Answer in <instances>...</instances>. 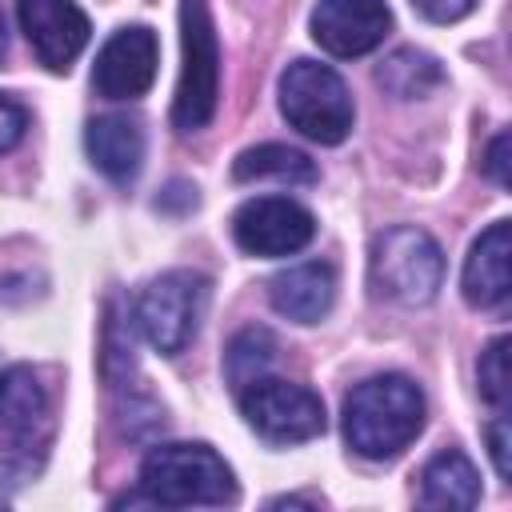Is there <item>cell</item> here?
<instances>
[{
	"instance_id": "cell-17",
	"label": "cell",
	"mask_w": 512,
	"mask_h": 512,
	"mask_svg": "<svg viewBox=\"0 0 512 512\" xmlns=\"http://www.w3.org/2000/svg\"><path fill=\"white\" fill-rule=\"evenodd\" d=\"M376 84L396 96V100H420L432 88L444 84V68L436 56L420 52V48H396L380 68H376Z\"/></svg>"
},
{
	"instance_id": "cell-13",
	"label": "cell",
	"mask_w": 512,
	"mask_h": 512,
	"mask_svg": "<svg viewBox=\"0 0 512 512\" xmlns=\"http://www.w3.org/2000/svg\"><path fill=\"white\" fill-rule=\"evenodd\" d=\"M464 300L472 308H504L508 292H512V228L508 220H496L492 228H484L464 260V276H460Z\"/></svg>"
},
{
	"instance_id": "cell-9",
	"label": "cell",
	"mask_w": 512,
	"mask_h": 512,
	"mask_svg": "<svg viewBox=\"0 0 512 512\" xmlns=\"http://www.w3.org/2000/svg\"><path fill=\"white\" fill-rule=\"evenodd\" d=\"M316 236V216L288 196H256L232 212V240L248 256H296Z\"/></svg>"
},
{
	"instance_id": "cell-25",
	"label": "cell",
	"mask_w": 512,
	"mask_h": 512,
	"mask_svg": "<svg viewBox=\"0 0 512 512\" xmlns=\"http://www.w3.org/2000/svg\"><path fill=\"white\" fill-rule=\"evenodd\" d=\"M8 56V24H4V12H0V60Z\"/></svg>"
},
{
	"instance_id": "cell-23",
	"label": "cell",
	"mask_w": 512,
	"mask_h": 512,
	"mask_svg": "<svg viewBox=\"0 0 512 512\" xmlns=\"http://www.w3.org/2000/svg\"><path fill=\"white\" fill-rule=\"evenodd\" d=\"M472 4H476V0H412V8H416L424 20H432V24H452V20L468 16Z\"/></svg>"
},
{
	"instance_id": "cell-11",
	"label": "cell",
	"mask_w": 512,
	"mask_h": 512,
	"mask_svg": "<svg viewBox=\"0 0 512 512\" xmlns=\"http://www.w3.org/2000/svg\"><path fill=\"white\" fill-rule=\"evenodd\" d=\"M16 20L48 72H68L92 36V24L76 0H16Z\"/></svg>"
},
{
	"instance_id": "cell-21",
	"label": "cell",
	"mask_w": 512,
	"mask_h": 512,
	"mask_svg": "<svg viewBox=\"0 0 512 512\" xmlns=\"http://www.w3.org/2000/svg\"><path fill=\"white\" fill-rule=\"evenodd\" d=\"M24 128H28V116H24V108L0 92V152L16 148V144H20V136H24Z\"/></svg>"
},
{
	"instance_id": "cell-12",
	"label": "cell",
	"mask_w": 512,
	"mask_h": 512,
	"mask_svg": "<svg viewBox=\"0 0 512 512\" xmlns=\"http://www.w3.org/2000/svg\"><path fill=\"white\" fill-rule=\"evenodd\" d=\"M308 28L328 56L352 60L384 44L392 28V12L384 0H320L312 8Z\"/></svg>"
},
{
	"instance_id": "cell-14",
	"label": "cell",
	"mask_w": 512,
	"mask_h": 512,
	"mask_svg": "<svg viewBox=\"0 0 512 512\" xmlns=\"http://www.w3.org/2000/svg\"><path fill=\"white\" fill-rule=\"evenodd\" d=\"M268 300H272V308H276L284 320L320 324V320L332 312V300H336V272H332V264H324V260L292 264V268H284V272L272 276Z\"/></svg>"
},
{
	"instance_id": "cell-1",
	"label": "cell",
	"mask_w": 512,
	"mask_h": 512,
	"mask_svg": "<svg viewBox=\"0 0 512 512\" xmlns=\"http://www.w3.org/2000/svg\"><path fill=\"white\" fill-rule=\"evenodd\" d=\"M424 392L400 376H368L344 396V440L364 460H392L400 456L424 428Z\"/></svg>"
},
{
	"instance_id": "cell-8",
	"label": "cell",
	"mask_w": 512,
	"mask_h": 512,
	"mask_svg": "<svg viewBox=\"0 0 512 512\" xmlns=\"http://www.w3.org/2000/svg\"><path fill=\"white\" fill-rule=\"evenodd\" d=\"M52 440V404L28 364L0 372V464L32 468Z\"/></svg>"
},
{
	"instance_id": "cell-22",
	"label": "cell",
	"mask_w": 512,
	"mask_h": 512,
	"mask_svg": "<svg viewBox=\"0 0 512 512\" xmlns=\"http://www.w3.org/2000/svg\"><path fill=\"white\" fill-rule=\"evenodd\" d=\"M488 452H492L496 476H500V480H512V460H508V416H504V412L488 424Z\"/></svg>"
},
{
	"instance_id": "cell-18",
	"label": "cell",
	"mask_w": 512,
	"mask_h": 512,
	"mask_svg": "<svg viewBox=\"0 0 512 512\" xmlns=\"http://www.w3.org/2000/svg\"><path fill=\"white\" fill-rule=\"evenodd\" d=\"M232 176L240 184L248 180H280V184H312L316 180V164L288 144H256L248 152L236 156Z\"/></svg>"
},
{
	"instance_id": "cell-4",
	"label": "cell",
	"mask_w": 512,
	"mask_h": 512,
	"mask_svg": "<svg viewBox=\"0 0 512 512\" xmlns=\"http://www.w3.org/2000/svg\"><path fill=\"white\" fill-rule=\"evenodd\" d=\"M368 280L384 300L428 304L444 284V252L424 228L396 224L372 240Z\"/></svg>"
},
{
	"instance_id": "cell-10",
	"label": "cell",
	"mask_w": 512,
	"mask_h": 512,
	"mask_svg": "<svg viewBox=\"0 0 512 512\" xmlns=\"http://www.w3.org/2000/svg\"><path fill=\"white\" fill-rule=\"evenodd\" d=\"M160 44L148 24H124L116 28L92 64V88L104 100H140L156 80Z\"/></svg>"
},
{
	"instance_id": "cell-20",
	"label": "cell",
	"mask_w": 512,
	"mask_h": 512,
	"mask_svg": "<svg viewBox=\"0 0 512 512\" xmlns=\"http://www.w3.org/2000/svg\"><path fill=\"white\" fill-rule=\"evenodd\" d=\"M476 380H480V396H484L496 412H504V408H508V396H512V384H508V336H496V340L480 352Z\"/></svg>"
},
{
	"instance_id": "cell-24",
	"label": "cell",
	"mask_w": 512,
	"mask_h": 512,
	"mask_svg": "<svg viewBox=\"0 0 512 512\" xmlns=\"http://www.w3.org/2000/svg\"><path fill=\"white\" fill-rule=\"evenodd\" d=\"M484 172L500 184V188H508V132H500L492 144H488V156H484Z\"/></svg>"
},
{
	"instance_id": "cell-7",
	"label": "cell",
	"mask_w": 512,
	"mask_h": 512,
	"mask_svg": "<svg viewBox=\"0 0 512 512\" xmlns=\"http://www.w3.org/2000/svg\"><path fill=\"white\" fill-rule=\"evenodd\" d=\"M240 412L256 436L268 444H304L324 432V404L312 388L280 380V376H256L240 392Z\"/></svg>"
},
{
	"instance_id": "cell-16",
	"label": "cell",
	"mask_w": 512,
	"mask_h": 512,
	"mask_svg": "<svg viewBox=\"0 0 512 512\" xmlns=\"http://www.w3.org/2000/svg\"><path fill=\"white\" fill-rule=\"evenodd\" d=\"M420 504L424 508H476L480 504V472L460 448L436 452L420 472Z\"/></svg>"
},
{
	"instance_id": "cell-19",
	"label": "cell",
	"mask_w": 512,
	"mask_h": 512,
	"mask_svg": "<svg viewBox=\"0 0 512 512\" xmlns=\"http://www.w3.org/2000/svg\"><path fill=\"white\" fill-rule=\"evenodd\" d=\"M272 360H276V336L268 328H244V332H236V340L224 352V376L240 392L248 380L264 376L272 368Z\"/></svg>"
},
{
	"instance_id": "cell-5",
	"label": "cell",
	"mask_w": 512,
	"mask_h": 512,
	"mask_svg": "<svg viewBox=\"0 0 512 512\" xmlns=\"http://www.w3.org/2000/svg\"><path fill=\"white\" fill-rule=\"evenodd\" d=\"M180 48L184 56L172 100V124L180 132H200L216 116L220 100V44L204 0H180Z\"/></svg>"
},
{
	"instance_id": "cell-6",
	"label": "cell",
	"mask_w": 512,
	"mask_h": 512,
	"mask_svg": "<svg viewBox=\"0 0 512 512\" xmlns=\"http://www.w3.org/2000/svg\"><path fill=\"white\" fill-rule=\"evenodd\" d=\"M204 312H208V276L192 268L160 272L136 296V328L160 356L184 352L200 332Z\"/></svg>"
},
{
	"instance_id": "cell-3",
	"label": "cell",
	"mask_w": 512,
	"mask_h": 512,
	"mask_svg": "<svg viewBox=\"0 0 512 512\" xmlns=\"http://www.w3.org/2000/svg\"><path fill=\"white\" fill-rule=\"evenodd\" d=\"M280 112L312 144H340L356 116L348 84L320 60H292L280 72Z\"/></svg>"
},
{
	"instance_id": "cell-2",
	"label": "cell",
	"mask_w": 512,
	"mask_h": 512,
	"mask_svg": "<svg viewBox=\"0 0 512 512\" xmlns=\"http://www.w3.org/2000/svg\"><path fill=\"white\" fill-rule=\"evenodd\" d=\"M128 504H160V508H192V504H232L236 480L224 456H216L208 444H156L136 480V496H124Z\"/></svg>"
},
{
	"instance_id": "cell-15",
	"label": "cell",
	"mask_w": 512,
	"mask_h": 512,
	"mask_svg": "<svg viewBox=\"0 0 512 512\" xmlns=\"http://www.w3.org/2000/svg\"><path fill=\"white\" fill-rule=\"evenodd\" d=\"M84 148H88V160L108 180L128 184L144 164V128H140V120H132L124 112H108V116L88 120Z\"/></svg>"
}]
</instances>
